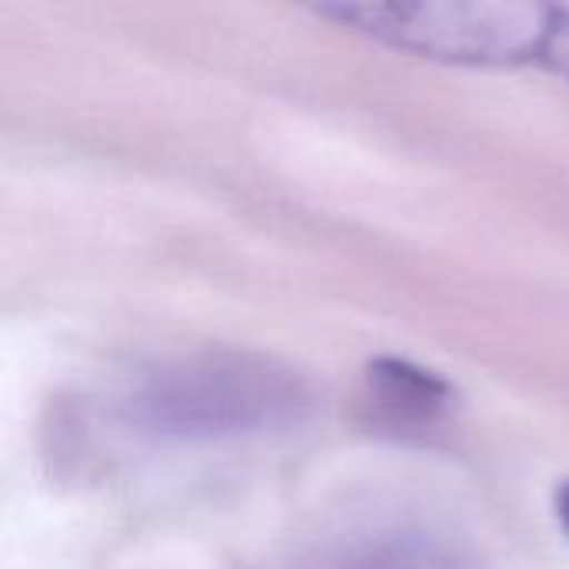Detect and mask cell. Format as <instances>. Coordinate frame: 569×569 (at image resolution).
<instances>
[{"label":"cell","mask_w":569,"mask_h":569,"mask_svg":"<svg viewBox=\"0 0 569 569\" xmlns=\"http://www.w3.org/2000/svg\"><path fill=\"white\" fill-rule=\"evenodd\" d=\"M337 569H477V563L443 533L423 527H397L350 547Z\"/></svg>","instance_id":"3957f363"},{"label":"cell","mask_w":569,"mask_h":569,"mask_svg":"<svg viewBox=\"0 0 569 569\" xmlns=\"http://www.w3.org/2000/svg\"><path fill=\"white\" fill-rule=\"evenodd\" d=\"M317 13L427 60L543 67L569 77L567 7L523 0H400L323 3Z\"/></svg>","instance_id":"7a4b0ae2"},{"label":"cell","mask_w":569,"mask_h":569,"mask_svg":"<svg viewBox=\"0 0 569 569\" xmlns=\"http://www.w3.org/2000/svg\"><path fill=\"white\" fill-rule=\"evenodd\" d=\"M370 380L373 387L380 390V397L393 407H403L410 413H437L440 407L450 403L453 397V387L433 373V370H423L417 363H407V360H377L370 363Z\"/></svg>","instance_id":"277c9868"},{"label":"cell","mask_w":569,"mask_h":569,"mask_svg":"<svg viewBox=\"0 0 569 569\" xmlns=\"http://www.w3.org/2000/svg\"><path fill=\"white\" fill-rule=\"evenodd\" d=\"M557 517H560V523H563V530H567L569 537V480L557 490Z\"/></svg>","instance_id":"5b68a950"},{"label":"cell","mask_w":569,"mask_h":569,"mask_svg":"<svg viewBox=\"0 0 569 569\" xmlns=\"http://www.w3.org/2000/svg\"><path fill=\"white\" fill-rule=\"evenodd\" d=\"M310 407L313 393L293 367L230 347L157 360L123 397V413L133 430L180 443L290 430Z\"/></svg>","instance_id":"6da1fadb"}]
</instances>
